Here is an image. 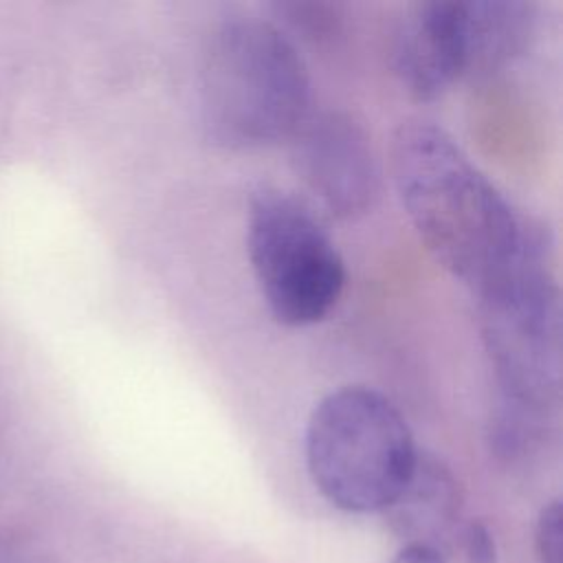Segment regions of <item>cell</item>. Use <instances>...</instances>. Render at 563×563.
Wrapping results in <instances>:
<instances>
[{"label": "cell", "instance_id": "obj_4", "mask_svg": "<svg viewBox=\"0 0 563 563\" xmlns=\"http://www.w3.org/2000/svg\"><path fill=\"white\" fill-rule=\"evenodd\" d=\"M418 446L402 413L369 387L323 396L306 424L312 484L347 512L385 510L409 479Z\"/></svg>", "mask_w": 563, "mask_h": 563}, {"label": "cell", "instance_id": "obj_13", "mask_svg": "<svg viewBox=\"0 0 563 563\" xmlns=\"http://www.w3.org/2000/svg\"><path fill=\"white\" fill-rule=\"evenodd\" d=\"M0 563H57V559L29 537H0Z\"/></svg>", "mask_w": 563, "mask_h": 563}, {"label": "cell", "instance_id": "obj_14", "mask_svg": "<svg viewBox=\"0 0 563 563\" xmlns=\"http://www.w3.org/2000/svg\"><path fill=\"white\" fill-rule=\"evenodd\" d=\"M391 563H444V556L422 548H402Z\"/></svg>", "mask_w": 563, "mask_h": 563}, {"label": "cell", "instance_id": "obj_3", "mask_svg": "<svg viewBox=\"0 0 563 563\" xmlns=\"http://www.w3.org/2000/svg\"><path fill=\"white\" fill-rule=\"evenodd\" d=\"M308 112V68L284 31L260 18H233L213 31L200 73V121L213 145H273L290 139Z\"/></svg>", "mask_w": 563, "mask_h": 563}, {"label": "cell", "instance_id": "obj_6", "mask_svg": "<svg viewBox=\"0 0 563 563\" xmlns=\"http://www.w3.org/2000/svg\"><path fill=\"white\" fill-rule=\"evenodd\" d=\"M290 139L295 174L325 211L350 220L374 207L380 169L361 123L339 110L308 112Z\"/></svg>", "mask_w": 563, "mask_h": 563}, {"label": "cell", "instance_id": "obj_11", "mask_svg": "<svg viewBox=\"0 0 563 563\" xmlns=\"http://www.w3.org/2000/svg\"><path fill=\"white\" fill-rule=\"evenodd\" d=\"M534 550L539 563H561L563 552V512L554 499L541 508L534 526Z\"/></svg>", "mask_w": 563, "mask_h": 563}, {"label": "cell", "instance_id": "obj_8", "mask_svg": "<svg viewBox=\"0 0 563 563\" xmlns=\"http://www.w3.org/2000/svg\"><path fill=\"white\" fill-rule=\"evenodd\" d=\"M383 512L402 548H422L444 556L464 523L460 482L446 464L420 453L409 479Z\"/></svg>", "mask_w": 563, "mask_h": 563}, {"label": "cell", "instance_id": "obj_9", "mask_svg": "<svg viewBox=\"0 0 563 563\" xmlns=\"http://www.w3.org/2000/svg\"><path fill=\"white\" fill-rule=\"evenodd\" d=\"M466 75L488 77L521 57L537 31V7L521 0H468Z\"/></svg>", "mask_w": 563, "mask_h": 563}, {"label": "cell", "instance_id": "obj_7", "mask_svg": "<svg viewBox=\"0 0 563 563\" xmlns=\"http://www.w3.org/2000/svg\"><path fill=\"white\" fill-rule=\"evenodd\" d=\"M466 62L462 0H427L405 11L394 40V70L413 99L444 95L466 75Z\"/></svg>", "mask_w": 563, "mask_h": 563}, {"label": "cell", "instance_id": "obj_12", "mask_svg": "<svg viewBox=\"0 0 563 563\" xmlns=\"http://www.w3.org/2000/svg\"><path fill=\"white\" fill-rule=\"evenodd\" d=\"M457 541L468 563H497V543L490 528L484 521H464Z\"/></svg>", "mask_w": 563, "mask_h": 563}, {"label": "cell", "instance_id": "obj_1", "mask_svg": "<svg viewBox=\"0 0 563 563\" xmlns=\"http://www.w3.org/2000/svg\"><path fill=\"white\" fill-rule=\"evenodd\" d=\"M389 167L420 242L473 292L521 255L534 229L446 130L429 121L402 123L391 139Z\"/></svg>", "mask_w": 563, "mask_h": 563}, {"label": "cell", "instance_id": "obj_5", "mask_svg": "<svg viewBox=\"0 0 563 563\" xmlns=\"http://www.w3.org/2000/svg\"><path fill=\"white\" fill-rule=\"evenodd\" d=\"M246 251L260 295L288 328L319 323L345 288V262L321 220L295 196L262 187L249 200Z\"/></svg>", "mask_w": 563, "mask_h": 563}, {"label": "cell", "instance_id": "obj_2", "mask_svg": "<svg viewBox=\"0 0 563 563\" xmlns=\"http://www.w3.org/2000/svg\"><path fill=\"white\" fill-rule=\"evenodd\" d=\"M475 295L497 387L490 451L523 462L548 440L561 402V306L545 240L532 231L515 264Z\"/></svg>", "mask_w": 563, "mask_h": 563}, {"label": "cell", "instance_id": "obj_10", "mask_svg": "<svg viewBox=\"0 0 563 563\" xmlns=\"http://www.w3.org/2000/svg\"><path fill=\"white\" fill-rule=\"evenodd\" d=\"M277 15L297 33L310 40L332 37L341 26L339 4L328 2H282L275 7Z\"/></svg>", "mask_w": 563, "mask_h": 563}]
</instances>
